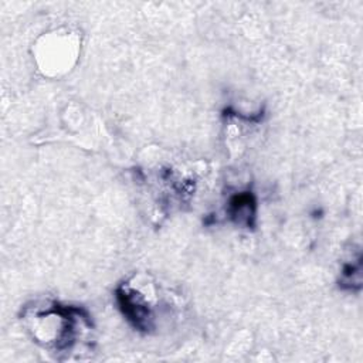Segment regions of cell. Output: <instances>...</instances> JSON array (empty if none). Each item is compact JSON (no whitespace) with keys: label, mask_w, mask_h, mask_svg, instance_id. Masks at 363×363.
Segmentation results:
<instances>
[{"label":"cell","mask_w":363,"mask_h":363,"mask_svg":"<svg viewBox=\"0 0 363 363\" xmlns=\"http://www.w3.org/2000/svg\"><path fill=\"white\" fill-rule=\"evenodd\" d=\"M33 316L45 320V325L37 322L33 326L34 336L38 342L52 346L58 352L69 350L77 342V337L81 336V330L89 328L88 315L75 306L60 303L45 305L44 309L35 306Z\"/></svg>","instance_id":"1"},{"label":"cell","mask_w":363,"mask_h":363,"mask_svg":"<svg viewBox=\"0 0 363 363\" xmlns=\"http://www.w3.org/2000/svg\"><path fill=\"white\" fill-rule=\"evenodd\" d=\"M254 197L251 193H240L230 200V213L237 218L238 223L250 225V218L254 217Z\"/></svg>","instance_id":"2"}]
</instances>
